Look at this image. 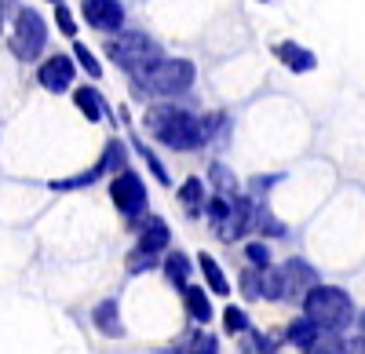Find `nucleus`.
<instances>
[{"label":"nucleus","instance_id":"1","mask_svg":"<svg viewBox=\"0 0 365 354\" xmlns=\"http://www.w3.org/2000/svg\"><path fill=\"white\" fill-rule=\"evenodd\" d=\"M146 128L154 132V139H161L172 150H197L205 142V128L194 113L179 110V106H154L146 113Z\"/></svg>","mask_w":365,"mask_h":354},{"label":"nucleus","instance_id":"2","mask_svg":"<svg viewBox=\"0 0 365 354\" xmlns=\"http://www.w3.org/2000/svg\"><path fill=\"white\" fill-rule=\"evenodd\" d=\"M303 314L318 321L322 333H344L354 321V303L340 285H314L303 296Z\"/></svg>","mask_w":365,"mask_h":354},{"label":"nucleus","instance_id":"3","mask_svg":"<svg viewBox=\"0 0 365 354\" xmlns=\"http://www.w3.org/2000/svg\"><path fill=\"white\" fill-rule=\"evenodd\" d=\"M106 55L120 70H128L132 77H143L154 63H161V48L150 41L146 33H125V37H113L106 44Z\"/></svg>","mask_w":365,"mask_h":354},{"label":"nucleus","instance_id":"4","mask_svg":"<svg viewBox=\"0 0 365 354\" xmlns=\"http://www.w3.org/2000/svg\"><path fill=\"white\" fill-rule=\"evenodd\" d=\"M135 84L146 88V92H158V95L187 92L194 84V63L190 58H161V63H154L143 77H135Z\"/></svg>","mask_w":365,"mask_h":354},{"label":"nucleus","instance_id":"5","mask_svg":"<svg viewBox=\"0 0 365 354\" xmlns=\"http://www.w3.org/2000/svg\"><path fill=\"white\" fill-rule=\"evenodd\" d=\"M48 44V29H44V19L34 11V8H22L19 19H15V33H11V51L22 58V63H34V58L44 51Z\"/></svg>","mask_w":365,"mask_h":354},{"label":"nucleus","instance_id":"6","mask_svg":"<svg viewBox=\"0 0 365 354\" xmlns=\"http://www.w3.org/2000/svg\"><path fill=\"white\" fill-rule=\"evenodd\" d=\"M110 197H113V204H117V212L125 216L128 223H139L143 216H146V187H143V179L135 172H117V179L110 183Z\"/></svg>","mask_w":365,"mask_h":354},{"label":"nucleus","instance_id":"7","mask_svg":"<svg viewBox=\"0 0 365 354\" xmlns=\"http://www.w3.org/2000/svg\"><path fill=\"white\" fill-rule=\"evenodd\" d=\"M81 11H84L91 29H106V33H113V29L125 26V8H120L117 0H84Z\"/></svg>","mask_w":365,"mask_h":354},{"label":"nucleus","instance_id":"8","mask_svg":"<svg viewBox=\"0 0 365 354\" xmlns=\"http://www.w3.org/2000/svg\"><path fill=\"white\" fill-rule=\"evenodd\" d=\"M282 274H285V296H292V300L307 296V292L318 285V271L307 259H289L282 267Z\"/></svg>","mask_w":365,"mask_h":354},{"label":"nucleus","instance_id":"9","mask_svg":"<svg viewBox=\"0 0 365 354\" xmlns=\"http://www.w3.org/2000/svg\"><path fill=\"white\" fill-rule=\"evenodd\" d=\"M37 80H41V88H48V92H66V88L73 84V58L51 55L48 63L37 70Z\"/></svg>","mask_w":365,"mask_h":354},{"label":"nucleus","instance_id":"10","mask_svg":"<svg viewBox=\"0 0 365 354\" xmlns=\"http://www.w3.org/2000/svg\"><path fill=\"white\" fill-rule=\"evenodd\" d=\"M230 204H234V212H230L227 227H220V238H223V241H234V238H241V234H249V227H252V219H256V209H259L252 197H241V194H237Z\"/></svg>","mask_w":365,"mask_h":354},{"label":"nucleus","instance_id":"11","mask_svg":"<svg viewBox=\"0 0 365 354\" xmlns=\"http://www.w3.org/2000/svg\"><path fill=\"white\" fill-rule=\"evenodd\" d=\"M168 241H172L168 223H165L161 216H150V219L143 223V234H139L135 249H143V252H150V256H161V252L168 249Z\"/></svg>","mask_w":365,"mask_h":354},{"label":"nucleus","instance_id":"12","mask_svg":"<svg viewBox=\"0 0 365 354\" xmlns=\"http://www.w3.org/2000/svg\"><path fill=\"white\" fill-rule=\"evenodd\" d=\"M91 321H96V329L103 336H125V326H120V314H117V300H103L96 303V311H91Z\"/></svg>","mask_w":365,"mask_h":354},{"label":"nucleus","instance_id":"13","mask_svg":"<svg viewBox=\"0 0 365 354\" xmlns=\"http://www.w3.org/2000/svg\"><path fill=\"white\" fill-rule=\"evenodd\" d=\"M318 336H322V326H318V321H311L307 314H303L299 321H292V326L285 329V340H289L296 350H311V347L318 343Z\"/></svg>","mask_w":365,"mask_h":354},{"label":"nucleus","instance_id":"14","mask_svg":"<svg viewBox=\"0 0 365 354\" xmlns=\"http://www.w3.org/2000/svg\"><path fill=\"white\" fill-rule=\"evenodd\" d=\"M278 58L292 70V73H311L314 70V51H307V48H299V44H292V41H285V44H278Z\"/></svg>","mask_w":365,"mask_h":354},{"label":"nucleus","instance_id":"15","mask_svg":"<svg viewBox=\"0 0 365 354\" xmlns=\"http://www.w3.org/2000/svg\"><path fill=\"white\" fill-rule=\"evenodd\" d=\"M182 303H187L190 318L194 321H212V300H208V292L197 288V285H182Z\"/></svg>","mask_w":365,"mask_h":354},{"label":"nucleus","instance_id":"16","mask_svg":"<svg viewBox=\"0 0 365 354\" xmlns=\"http://www.w3.org/2000/svg\"><path fill=\"white\" fill-rule=\"evenodd\" d=\"M197 263H201V274H205V281H208V288H212V296H227V292H230V281H227V274H223L220 263L212 259L208 252H201Z\"/></svg>","mask_w":365,"mask_h":354},{"label":"nucleus","instance_id":"17","mask_svg":"<svg viewBox=\"0 0 365 354\" xmlns=\"http://www.w3.org/2000/svg\"><path fill=\"white\" fill-rule=\"evenodd\" d=\"M73 103L81 106V113L88 117V121H103L106 117V103H103V95L96 92V88H77Z\"/></svg>","mask_w":365,"mask_h":354},{"label":"nucleus","instance_id":"18","mask_svg":"<svg viewBox=\"0 0 365 354\" xmlns=\"http://www.w3.org/2000/svg\"><path fill=\"white\" fill-rule=\"evenodd\" d=\"M125 161H128L125 142L110 139V142H106V150H103V157H99V165H96V172H99V175H106V172H125V168H128Z\"/></svg>","mask_w":365,"mask_h":354},{"label":"nucleus","instance_id":"19","mask_svg":"<svg viewBox=\"0 0 365 354\" xmlns=\"http://www.w3.org/2000/svg\"><path fill=\"white\" fill-rule=\"evenodd\" d=\"M190 271H194V263L182 256V252H168V259H165V274H168V281L172 285H190Z\"/></svg>","mask_w":365,"mask_h":354},{"label":"nucleus","instance_id":"20","mask_svg":"<svg viewBox=\"0 0 365 354\" xmlns=\"http://www.w3.org/2000/svg\"><path fill=\"white\" fill-rule=\"evenodd\" d=\"M175 354H220V340L212 336V333H194L179 343Z\"/></svg>","mask_w":365,"mask_h":354},{"label":"nucleus","instance_id":"21","mask_svg":"<svg viewBox=\"0 0 365 354\" xmlns=\"http://www.w3.org/2000/svg\"><path fill=\"white\" fill-rule=\"evenodd\" d=\"M205 212H208V219L216 223V227H227V219H230V212H234V204H230L223 194H216L212 201H205Z\"/></svg>","mask_w":365,"mask_h":354},{"label":"nucleus","instance_id":"22","mask_svg":"<svg viewBox=\"0 0 365 354\" xmlns=\"http://www.w3.org/2000/svg\"><path fill=\"white\" fill-rule=\"evenodd\" d=\"M263 296L267 300H285V274L278 271H263Z\"/></svg>","mask_w":365,"mask_h":354},{"label":"nucleus","instance_id":"23","mask_svg":"<svg viewBox=\"0 0 365 354\" xmlns=\"http://www.w3.org/2000/svg\"><path fill=\"white\" fill-rule=\"evenodd\" d=\"M263 271L249 267V271H241V292H245V300H263Z\"/></svg>","mask_w":365,"mask_h":354},{"label":"nucleus","instance_id":"24","mask_svg":"<svg viewBox=\"0 0 365 354\" xmlns=\"http://www.w3.org/2000/svg\"><path fill=\"white\" fill-rule=\"evenodd\" d=\"M245 259L252 263L256 271H270V249L263 241H249L245 245Z\"/></svg>","mask_w":365,"mask_h":354},{"label":"nucleus","instance_id":"25","mask_svg":"<svg viewBox=\"0 0 365 354\" xmlns=\"http://www.w3.org/2000/svg\"><path fill=\"white\" fill-rule=\"evenodd\" d=\"M223 326H227L230 336H237V333L249 329V314L241 311V307H227V311H223Z\"/></svg>","mask_w":365,"mask_h":354},{"label":"nucleus","instance_id":"26","mask_svg":"<svg viewBox=\"0 0 365 354\" xmlns=\"http://www.w3.org/2000/svg\"><path fill=\"white\" fill-rule=\"evenodd\" d=\"M179 201H182V204H190V209H194V204H201V201H205V187H201V179H187V183H182V187H179Z\"/></svg>","mask_w":365,"mask_h":354},{"label":"nucleus","instance_id":"27","mask_svg":"<svg viewBox=\"0 0 365 354\" xmlns=\"http://www.w3.org/2000/svg\"><path fill=\"white\" fill-rule=\"evenodd\" d=\"M132 146H135V150H139V154H143V161H146V165H150V172H154V175H158V183H168V172H165V165H161V161H158V157H154V150H150V146H143V142H139V139H135V142H132Z\"/></svg>","mask_w":365,"mask_h":354},{"label":"nucleus","instance_id":"28","mask_svg":"<svg viewBox=\"0 0 365 354\" xmlns=\"http://www.w3.org/2000/svg\"><path fill=\"white\" fill-rule=\"evenodd\" d=\"M73 58H77V63H81V66H84V70H88L91 77H103V66H99V58L91 55V51H88L84 44H77V48H73Z\"/></svg>","mask_w":365,"mask_h":354},{"label":"nucleus","instance_id":"29","mask_svg":"<svg viewBox=\"0 0 365 354\" xmlns=\"http://www.w3.org/2000/svg\"><path fill=\"white\" fill-rule=\"evenodd\" d=\"M212 179H216V187L223 194H237V183H234V175H230L227 165H212Z\"/></svg>","mask_w":365,"mask_h":354},{"label":"nucleus","instance_id":"30","mask_svg":"<svg viewBox=\"0 0 365 354\" xmlns=\"http://www.w3.org/2000/svg\"><path fill=\"white\" fill-rule=\"evenodd\" d=\"M237 347H241V354H259L263 350V340L252 329H245V333H237Z\"/></svg>","mask_w":365,"mask_h":354},{"label":"nucleus","instance_id":"31","mask_svg":"<svg viewBox=\"0 0 365 354\" xmlns=\"http://www.w3.org/2000/svg\"><path fill=\"white\" fill-rule=\"evenodd\" d=\"M55 22H58V29H63L66 37H77V22H73V15H70V11H66L63 4L55 8Z\"/></svg>","mask_w":365,"mask_h":354},{"label":"nucleus","instance_id":"32","mask_svg":"<svg viewBox=\"0 0 365 354\" xmlns=\"http://www.w3.org/2000/svg\"><path fill=\"white\" fill-rule=\"evenodd\" d=\"M259 227H263V234H270V238H285V223L274 219V216H263Z\"/></svg>","mask_w":365,"mask_h":354},{"label":"nucleus","instance_id":"33","mask_svg":"<svg viewBox=\"0 0 365 354\" xmlns=\"http://www.w3.org/2000/svg\"><path fill=\"white\" fill-rule=\"evenodd\" d=\"M201 128H205V139H212V135L223 128V113H208L205 121H201Z\"/></svg>","mask_w":365,"mask_h":354},{"label":"nucleus","instance_id":"34","mask_svg":"<svg viewBox=\"0 0 365 354\" xmlns=\"http://www.w3.org/2000/svg\"><path fill=\"white\" fill-rule=\"evenodd\" d=\"M344 354H365V333H361V336L344 340Z\"/></svg>","mask_w":365,"mask_h":354},{"label":"nucleus","instance_id":"35","mask_svg":"<svg viewBox=\"0 0 365 354\" xmlns=\"http://www.w3.org/2000/svg\"><path fill=\"white\" fill-rule=\"evenodd\" d=\"M278 183H282V175H263V179H256L252 187L256 190H270V187H278Z\"/></svg>","mask_w":365,"mask_h":354},{"label":"nucleus","instance_id":"36","mask_svg":"<svg viewBox=\"0 0 365 354\" xmlns=\"http://www.w3.org/2000/svg\"><path fill=\"white\" fill-rule=\"evenodd\" d=\"M0 4H4V11H15V0H0Z\"/></svg>","mask_w":365,"mask_h":354},{"label":"nucleus","instance_id":"37","mask_svg":"<svg viewBox=\"0 0 365 354\" xmlns=\"http://www.w3.org/2000/svg\"><path fill=\"white\" fill-rule=\"evenodd\" d=\"M4 15H8V11H4V4H0V29H4Z\"/></svg>","mask_w":365,"mask_h":354},{"label":"nucleus","instance_id":"38","mask_svg":"<svg viewBox=\"0 0 365 354\" xmlns=\"http://www.w3.org/2000/svg\"><path fill=\"white\" fill-rule=\"evenodd\" d=\"M358 326H361V333H365V314H361V318H358Z\"/></svg>","mask_w":365,"mask_h":354},{"label":"nucleus","instance_id":"39","mask_svg":"<svg viewBox=\"0 0 365 354\" xmlns=\"http://www.w3.org/2000/svg\"><path fill=\"white\" fill-rule=\"evenodd\" d=\"M51 4H55V0H51Z\"/></svg>","mask_w":365,"mask_h":354}]
</instances>
